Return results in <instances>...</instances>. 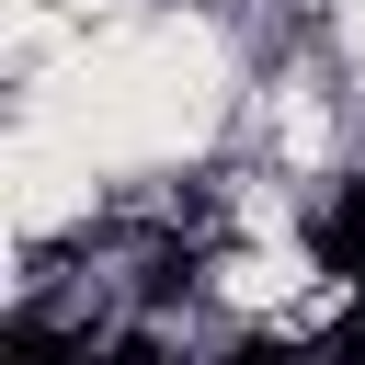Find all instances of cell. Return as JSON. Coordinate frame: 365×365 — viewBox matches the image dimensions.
<instances>
[{
	"instance_id": "1",
	"label": "cell",
	"mask_w": 365,
	"mask_h": 365,
	"mask_svg": "<svg viewBox=\"0 0 365 365\" xmlns=\"http://www.w3.org/2000/svg\"><path fill=\"white\" fill-rule=\"evenodd\" d=\"M308 251H319V274H354L365 285V171L319 205V228H308Z\"/></svg>"
}]
</instances>
